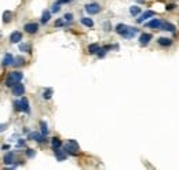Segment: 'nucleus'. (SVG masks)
I'll use <instances>...</instances> for the list:
<instances>
[{
  "label": "nucleus",
  "mask_w": 179,
  "mask_h": 170,
  "mask_svg": "<svg viewBox=\"0 0 179 170\" xmlns=\"http://www.w3.org/2000/svg\"><path fill=\"white\" fill-rule=\"evenodd\" d=\"M23 78V74L21 71H11L10 74H8L7 80H6V85L7 87H13V85H15L17 83H19Z\"/></svg>",
  "instance_id": "f257e3e1"
},
{
  "label": "nucleus",
  "mask_w": 179,
  "mask_h": 170,
  "mask_svg": "<svg viewBox=\"0 0 179 170\" xmlns=\"http://www.w3.org/2000/svg\"><path fill=\"white\" fill-rule=\"evenodd\" d=\"M66 154H70V155H77L79 154V144L75 141V140H69V141L65 144V147H63Z\"/></svg>",
  "instance_id": "f03ea898"
},
{
  "label": "nucleus",
  "mask_w": 179,
  "mask_h": 170,
  "mask_svg": "<svg viewBox=\"0 0 179 170\" xmlns=\"http://www.w3.org/2000/svg\"><path fill=\"white\" fill-rule=\"evenodd\" d=\"M14 107L18 111H25V113H31V108H29V102L26 98H22L19 102L14 103Z\"/></svg>",
  "instance_id": "7ed1b4c3"
},
{
  "label": "nucleus",
  "mask_w": 179,
  "mask_h": 170,
  "mask_svg": "<svg viewBox=\"0 0 179 170\" xmlns=\"http://www.w3.org/2000/svg\"><path fill=\"white\" fill-rule=\"evenodd\" d=\"M84 8H86V11L88 14H91V15H95V14L101 13V10H102V7L98 3H90V4H87Z\"/></svg>",
  "instance_id": "20e7f679"
},
{
  "label": "nucleus",
  "mask_w": 179,
  "mask_h": 170,
  "mask_svg": "<svg viewBox=\"0 0 179 170\" xmlns=\"http://www.w3.org/2000/svg\"><path fill=\"white\" fill-rule=\"evenodd\" d=\"M23 29H25L26 33L35 34V33H37V30H39V25L35 23V22H31V23H26V25L23 26Z\"/></svg>",
  "instance_id": "39448f33"
},
{
  "label": "nucleus",
  "mask_w": 179,
  "mask_h": 170,
  "mask_svg": "<svg viewBox=\"0 0 179 170\" xmlns=\"http://www.w3.org/2000/svg\"><path fill=\"white\" fill-rule=\"evenodd\" d=\"M13 93L15 96H22L25 93V87H23V84H21V81L13 85Z\"/></svg>",
  "instance_id": "423d86ee"
},
{
  "label": "nucleus",
  "mask_w": 179,
  "mask_h": 170,
  "mask_svg": "<svg viewBox=\"0 0 179 170\" xmlns=\"http://www.w3.org/2000/svg\"><path fill=\"white\" fill-rule=\"evenodd\" d=\"M128 29H130V26L124 25V23H119V25H116V28H114V30L117 32L119 34H121L123 37L125 36V33L128 32Z\"/></svg>",
  "instance_id": "0eeeda50"
},
{
  "label": "nucleus",
  "mask_w": 179,
  "mask_h": 170,
  "mask_svg": "<svg viewBox=\"0 0 179 170\" xmlns=\"http://www.w3.org/2000/svg\"><path fill=\"white\" fill-rule=\"evenodd\" d=\"M146 26H148V28H152V29H160L161 26H163V21H161V19H152L150 22L146 23Z\"/></svg>",
  "instance_id": "6e6552de"
},
{
  "label": "nucleus",
  "mask_w": 179,
  "mask_h": 170,
  "mask_svg": "<svg viewBox=\"0 0 179 170\" xmlns=\"http://www.w3.org/2000/svg\"><path fill=\"white\" fill-rule=\"evenodd\" d=\"M22 40V33L21 32H18V30H15V32H13L11 33V36H10V41L11 43H19Z\"/></svg>",
  "instance_id": "1a4fd4ad"
},
{
  "label": "nucleus",
  "mask_w": 179,
  "mask_h": 170,
  "mask_svg": "<svg viewBox=\"0 0 179 170\" xmlns=\"http://www.w3.org/2000/svg\"><path fill=\"white\" fill-rule=\"evenodd\" d=\"M29 139H31V140H36V141H39V143H43L46 140V136H44V134H40V133L33 132V133H29Z\"/></svg>",
  "instance_id": "9d476101"
},
{
  "label": "nucleus",
  "mask_w": 179,
  "mask_h": 170,
  "mask_svg": "<svg viewBox=\"0 0 179 170\" xmlns=\"http://www.w3.org/2000/svg\"><path fill=\"white\" fill-rule=\"evenodd\" d=\"M150 40H152V34L150 33H143V34H140V37H139V43L142 44V45L149 44Z\"/></svg>",
  "instance_id": "9b49d317"
},
{
  "label": "nucleus",
  "mask_w": 179,
  "mask_h": 170,
  "mask_svg": "<svg viewBox=\"0 0 179 170\" xmlns=\"http://www.w3.org/2000/svg\"><path fill=\"white\" fill-rule=\"evenodd\" d=\"M157 43L160 44L161 47H169V45H172V40L168 39V37H160V39L157 40Z\"/></svg>",
  "instance_id": "f8f14e48"
},
{
  "label": "nucleus",
  "mask_w": 179,
  "mask_h": 170,
  "mask_svg": "<svg viewBox=\"0 0 179 170\" xmlns=\"http://www.w3.org/2000/svg\"><path fill=\"white\" fill-rule=\"evenodd\" d=\"M3 162H4V165H11L14 162V152H7L3 158Z\"/></svg>",
  "instance_id": "ddd939ff"
},
{
  "label": "nucleus",
  "mask_w": 179,
  "mask_h": 170,
  "mask_svg": "<svg viewBox=\"0 0 179 170\" xmlns=\"http://www.w3.org/2000/svg\"><path fill=\"white\" fill-rule=\"evenodd\" d=\"M55 158H57L58 160H65L66 159V152H65V149H55Z\"/></svg>",
  "instance_id": "4468645a"
},
{
  "label": "nucleus",
  "mask_w": 179,
  "mask_h": 170,
  "mask_svg": "<svg viewBox=\"0 0 179 170\" xmlns=\"http://www.w3.org/2000/svg\"><path fill=\"white\" fill-rule=\"evenodd\" d=\"M153 15H154V13H153V11H146V13H143L142 15H140L139 18L136 19V22H138V23H140V22H143V21H145V19L152 18V17H153Z\"/></svg>",
  "instance_id": "2eb2a0df"
},
{
  "label": "nucleus",
  "mask_w": 179,
  "mask_h": 170,
  "mask_svg": "<svg viewBox=\"0 0 179 170\" xmlns=\"http://www.w3.org/2000/svg\"><path fill=\"white\" fill-rule=\"evenodd\" d=\"M14 62V58H13V55L11 54H6V56L3 58V66H8V64H13Z\"/></svg>",
  "instance_id": "dca6fc26"
},
{
  "label": "nucleus",
  "mask_w": 179,
  "mask_h": 170,
  "mask_svg": "<svg viewBox=\"0 0 179 170\" xmlns=\"http://www.w3.org/2000/svg\"><path fill=\"white\" fill-rule=\"evenodd\" d=\"M61 145H62V143H61V140L58 139V137H52V140H51V147L52 149H59L61 148Z\"/></svg>",
  "instance_id": "f3484780"
},
{
  "label": "nucleus",
  "mask_w": 179,
  "mask_h": 170,
  "mask_svg": "<svg viewBox=\"0 0 179 170\" xmlns=\"http://www.w3.org/2000/svg\"><path fill=\"white\" fill-rule=\"evenodd\" d=\"M161 28L167 32H172V33H175V25H172V23H169V22H163V26H161Z\"/></svg>",
  "instance_id": "a211bd4d"
},
{
  "label": "nucleus",
  "mask_w": 179,
  "mask_h": 170,
  "mask_svg": "<svg viewBox=\"0 0 179 170\" xmlns=\"http://www.w3.org/2000/svg\"><path fill=\"white\" fill-rule=\"evenodd\" d=\"M11 19H13V13L11 11H4L3 13V22L8 23V22H11Z\"/></svg>",
  "instance_id": "6ab92c4d"
},
{
  "label": "nucleus",
  "mask_w": 179,
  "mask_h": 170,
  "mask_svg": "<svg viewBox=\"0 0 179 170\" xmlns=\"http://www.w3.org/2000/svg\"><path fill=\"white\" fill-rule=\"evenodd\" d=\"M13 64H14L15 67H21V66H23V64H25V58H22V56H17L15 59H14Z\"/></svg>",
  "instance_id": "aec40b11"
},
{
  "label": "nucleus",
  "mask_w": 179,
  "mask_h": 170,
  "mask_svg": "<svg viewBox=\"0 0 179 170\" xmlns=\"http://www.w3.org/2000/svg\"><path fill=\"white\" fill-rule=\"evenodd\" d=\"M50 18H51V13H50L48 10H46V11H43V15H42V23H47L50 21Z\"/></svg>",
  "instance_id": "412c9836"
},
{
  "label": "nucleus",
  "mask_w": 179,
  "mask_h": 170,
  "mask_svg": "<svg viewBox=\"0 0 179 170\" xmlns=\"http://www.w3.org/2000/svg\"><path fill=\"white\" fill-rule=\"evenodd\" d=\"M99 48H101V47H99L98 44H90V45H88V52H90V54H98Z\"/></svg>",
  "instance_id": "4be33fe9"
},
{
  "label": "nucleus",
  "mask_w": 179,
  "mask_h": 170,
  "mask_svg": "<svg viewBox=\"0 0 179 170\" xmlns=\"http://www.w3.org/2000/svg\"><path fill=\"white\" fill-rule=\"evenodd\" d=\"M80 22L83 23L84 26H87V28H92V26H94V21L91 18H81Z\"/></svg>",
  "instance_id": "5701e85b"
},
{
  "label": "nucleus",
  "mask_w": 179,
  "mask_h": 170,
  "mask_svg": "<svg viewBox=\"0 0 179 170\" xmlns=\"http://www.w3.org/2000/svg\"><path fill=\"white\" fill-rule=\"evenodd\" d=\"M113 47L112 45H106V47H104V48H99V51H98V56L99 58H102V56H105V54H106L109 49H112Z\"/></svg>",
  "instance_id": "b1692460"
},
{
  "label": "nucleus",
  "mask_w": 179,
  "mask_h": 170,
  "mask_svg": "<svg viewBox=\"0 0 179 170\" xmlns=\"http://www.w3.org/2000/svg\"><path fill=\"white\" fill-rule=\"evenodd\" d=\"M130 14L134 17L139 15L140 14V7H138V6H132V7H130Z\"/></svg>",
  "instance_id": "393cba45"
},
{
  "label": "nucleus",
  "mask_w": 179,
  "mask_h": 170,
  "mask_svg": "<svg viewBox=\"0 0 179 170\" xmlns=\"http://www.w3.org/2000/svg\"><path fill=\"white\" fill-rule=\"evenodd\" d=\"M40 128H42V134L47 136V133H48V128H47L46 122H40Z\"/></svg>",
  "instance_id": "a878e982"
},
{
  "label": "nucleus",
  "mask_w": 179,
  "mask_h": 170,
  "mask_svg": "<svg viewBox=\"0 0 179 170\" xmlns=\"http://www.w3.org/2000/svg\"><path fill=\"white\" fill-rule=\"evenodd\" d=\"M19 49L23 52H31V45H29V44H21V45H19Z\"/></svg>",
  "instance_id": "bb28decb"
},
{
  "label": "nucleus",
  "mask_w": 179,
  "mask_h": 170,
  "mask_svg": "<svg viewBox=\"0 0 179 170\" xmlns=\"http://www.w3.org/2000/svg\"><path fill=\"white\" fill-rule=\"evenodd\" d=\"M43 96H44V99H51V96H52V89H51V88L46 89L44 93H43Z\"/></svg>",
  "instance_id": "cd10ccee"
},
{
  "label": "nucleus",
  "mask_w": 179,
  "mask_h": 170,
  "mask_svg": "<svg viewBox=\"0 0 179 170\" xmlns=\"http://www.w3.org/2000/svg\"><path fill=\"white\" fill-rule=\"evenodd\" d=\"M59 3H57V4H54L52 6V13H58V11H59Z\"/></svg>",
  "instance_id": "c85d7f7f"
},
{
  "label": "nucleus",
  "mask_w": 179,
  "mask_h": 170,
  "mask_svg": "<svg viewBox=\"0 0 179 170\" xmlns=\"http://www.w3.org/2000/svg\"><path fill=\"white\" fill-rule=\"evenodd\" d=\"M63 18H65V21L70 22L73 19V15H72V14H65V17H63Z\"/></svg>",
  "instance_id": "c756f323"
},
{
  "label": "nucleus",
  "mask_w": 179,
  "mask_h": 170,
  "mask_svg": "<svg viewBox=\"0 0 179 170\" xmlns=\"http://www.w3.org/2000/svg\"><path fill=\"white\" fill-rule=\"evenodd\" d=\"M26 155L28 156H35V151L33 149H26Z\"/></svg>",
  "instance_id": "7c9ffc66"
},
{
  "label": "nucleus",
  "mask_w": 179,
  "mask_h": 170,
  "mask_svg": "<svg viewBox=\"0 0 179 170\" xmlns=\"http://www.w3.org/2000/svg\"><path fill=\"white\" fill-rule=\"evenodd\" d=\"M175 7H177V4H168L167 6V11H172Z\"/></svg>",
  "instance_id": "2f4dec72"
},
{
  "label": "nucleus",
  "mask_w": 179,
  "mask_h": 170,
  "mask_svg": "<svg viewBox=\"0 0 179 170\" xmlns=\"http://www.w3.org/2000/svg\"><path fill=\"white\" fill-rule=\"evenodd\" d=\"M63 25V19H58L57 22H55V26H62Z\"/></svg>",
  "instance_id": "473e14b6"
},
{
  "label": "nucleus",
  "mask_w": 179,
  "mask_h": 170,
  "mask_svg": "<svg viewBox=\"0 0 179 170\" xmlns=\"http://www.w3.org/2000/svg\"><path fill=\"white\" fill-rule=\"evenodd\" d=\"M69 2H72V0H58L57 3H59V4H65V3H69Z\"/></svg>",
  "instance_id": "72a5a7b5"
},
{
  "label": "nucleus",
  "mask_w": 179,
  "mask_h": 170,
  "mask_svg": "<svg viewBox=\"0 0 179 170\" xmlns=\"http://www.w3.org/2000/svg\"><path fill=\"white\" fill-rule=\"evenodd\" d=\"M136 2H139V3H143V2H145V0H136Z\"/></svg>",
  "instance_id": "f704fd0d"
}]
</instances>
